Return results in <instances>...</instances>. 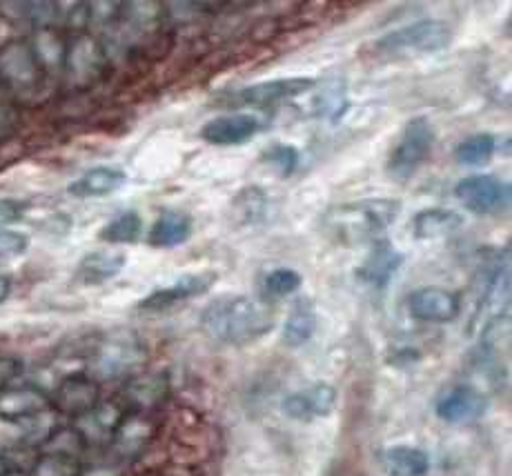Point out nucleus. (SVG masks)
I'll return each mask as SVG.
<instances>
[{
    "label": "nucleus",
    "mask_w": 512,
    "mask_h": 476,
    "mask_svg": "<svg viewBox=\"0 0 512 476\" xmlns=\"http://www.w3.org/2000/svg\"><path fill=\"white\" fill-rule=\"evenodd\" d=\"M272 327L274 312L270 305L245 294H223L205 305L201 312V330L212 341L232 347L261 341L270 334Z\"/></svg>",
    "instance_id": "1"
},
{
    "label": "nucleus",
    "mask_w": 512,
    "mask_h": 476,
    "mask_svg": "<svg viewBox=\"0 0 512 476\" xmlns=\"http://www.w3.org/2000/svg\"><path fill=\"white\" fill-rule=\"evenodd\" d=\"M399 214L401 203L395 198H366L332 207L326 214V227L343 243H374L397 221Z\"/></svg>",
    "instance_id": "2"
},
{
    "label": "nucleus",
    "mask_w": 512,
    "mask_h": 476,
    "mask_svg": "<svg viewBox=\"0 0 512 476\" xmlns=\"http://www.w3.org/2000/svg\"><path fill=\"white\" fill-rule=\"evenodd\" d=\"M452 43V29L443 21H417L392 29L372 43L381 61H410V58L443 52Z\"/></svg>",
    "instance_id": "3"
},
{
    "label": "nucleus",
    "mask_w": 512,
    "mask_h": 476,
    "mask_svg": "<svg viewBox=\"0 0 512 476\" xmlns=\"http://www.w3.org/2000/svg\"><path fill=\"white\" fill-rule=\"evenodd\" d=\"M437 134H435V125L430 123L428 116H417L412 121L406 123L397 145L392 147L386 172L397 183H406L415 176L421 165L428 161V156L432 154V147H435Z\"/></svg>",
    "instance_id": "4"
},
{
    "label": "nucleus",
    "mask_w": 512,
    "mask_h": 476,
    "mask_svg": "<svg viewBox=\"0 0 512 476\" xmlns=\"http://www.w3.org/2000/svg\"><path fill=\"white\" fill-rule=\"evenodd\" d=\"M45 69L34 49L25 41H12L0 47V85H7L18 96L36 94L43 85Z\"/></svg>",
    "instance_id": "5"
},
{
    "label": "nucleus",
    "mask_w": 512,
    "mask_h": 476,
    "mask_svg": "<svg viewBox=\"0 0 512 476\" xmlns=\"http://www.w3.org/2000/svg\"><path fill=\"white\" fill-rule=\"evenodd\" d=\"M221 274L216 270H201V272H190L183 274L179 281L159 287L136 303V310L143 314H165L172 312L174 307H179L192 299H199L201 294H208L212 287L219 283Z\"/></svg>",
    "instance_id": "6"
},
{
    "label": "nucleus",
    "mask_w": 512,
    "mask_h": 476,
    "mask_svg": "<svg viewBox=\"0 0 512 476\" xmlns=\"http://www.w3.org/2000/svg\"><path fill=\"white\" fill-rule=\"evenodd\" d=\"M455 196L468 212L490 216L510 205V185L492 174H472L457 183Z\"/></svg>",
    "instance_id": "7"
},
{
    "label": "nucleus",
    "mask_w": 512,
    "mask_h": 476,
    "mask_svg": "<svg viewBox=\"0 0 512 476\" xmlns=\"http://www.w3.org/2000/svg\"><path fill=\"white\" fill-rule=\"evenodd\" d=\"M317 87V81L310 76H290V78H274V81L254 83L239 89L232 94L230 105L239 107H272L283 101H292L308 94L310 89Z\"/></svg>",
    "instance_id": "8"
},
{
    "label": "nucleus",
    "mask_w": 512,
    "mask_h": 476,
    "mask_svg": "<svg viewBox=\"0 0 512 476\" xmlns=\"http://www.w3.org/2000/svg\"><path fill=\"white\" fill-rule=\"evenodd\" d=\"M145 361L143 345L132 336L116 334L98 345L94 356V370L101 379H118L134 372Z\"/></svg>",
    "instance_id": "9"
},
{
    "label": "nucleus",
    "mask_w": 512,
    "mask_h": 476,
    "mask_svg": "<svg viewBox=\"0 0 512 476\" xmlns=\"http://www.w3.org/2000/svg\"><path fill=\"white\" fill-rule=\"evenodd\" d=\"M408 312L421 323L448 325L461 314V299L446 287H419L408 296Z\"/></svg>",
    "instance_id": "10"
},
{
    "label": "nucleus",
    "mask_w": 512,
    "mask_h": 476,
    "mask_svg": "<svg viewBox=\"0 0 512 476\" xmlns=\"http://www.w3.org/2000/svg\"><path fill=\"white\" fill-rule=\"evenodd\" d=\"M261 118L250 112L216 116L201 127V138L214 147H236L250 143L261 132Z\"/></svg>",
    "instance_id": "11"
},
{
    "label": "nucleus",
    "mask_w": 512,
    "mask_h": 476,
    "mask_svg": "<svg viewBox=\"0 0 512 476\" xmlns=\"http://www.w3.org/2000/svg\"><path fill=\"white\" fill-rule=\"evenodd\" d=\"M105 63V49L92 36L83 34L72 45H67L63 67L78 87H87L101 78Z\"/></svg>",
    "instance_id": "12"
},
{
    "label": "nucleus",
    "mask_w": 512,
    "mask_h": 476,
    "mask_svg": "<svg viewBox=\"0 0 512 476\" xmlns=\"http://www.w3.org/2000/svg\"><path fill=\"white\" fill-rule=\"evenodd\" d=\"M337 408V390L330 383H314L310 388L285 396L281 410L294 421H314L330 416Z\"/></svg>",
    "instance_id": "13"
},
{
    "label": "nucleus",
    "mask_w": 512,
    "mask_h": 476,
    "mask_svg": "<svg viewBox=\"0 0 512 476\" xmlns=\"http://www.w3.org/2000/svg\"><path fill=\"white\" fill-rule=\"evenodd\" d=\"M403 261H406L403 252H399L386 238H379V241H374L366 261L357 267L354 274H357V279L363 285L372 287V290H383L392 281V276L401 270Z\"/></svg>",
    "instance_id": "14"
},
{
    "label": "nucleus",
    "mask_w": 512,
    "mask_h": 476,
    "mask_svg": "<svg viewBox=\"0 0 512 476\" xmlns=\"http://www.w3.org/2000/svg\"><path fill=\"white\" fill-rule=\"evenodd\" d=\"M488 410V399L477 388L470 385H457L448 390L437 401V416L443 423L466 425L475 423Z\"/></svg>",
    "instance_id": "15"
},
{
    "label": "nucleus",
    "mask_w": 512,
    "mask_h": 476,
    "mask_svg": "<svg viewBox=\"0 0 512 476\" xmlns=\"http://www.w3.org/2000/svg\"><path fill=\"white\" fill-rule=\"evenodd\" d=\"M98 405V383L85 374H74L67 376V379L58 385L56 390V408L72 414L81 416L90 414Z\"/></svg>",
    "instance_id": "16"
},
{
    "label": "nucleus",
    "mask_w": 512,
    "mask_h": 476,
    "mask_svg": "<svg viewBox=\"0 0 512 476\" xmlns=\"http://www.w3.org/2000/svg\"><path fill=\"white\" fill-rule=\"evenodd\" d=\"M194 221L192 216L183 210H163L150 227L147 243L156 250H174L192 238Z\"/></svg>",
    "instance_id": "17"
},
{
    "label": "nucleus",
    "mask_w": 512,
    "mask_h": 476,
    "mask_svg": "<svg viewBox=\"0 0 512 476\" xmlns=\"http://www.w3.org/2000/svg\"><path fill=\"white\" fill-rule=\"evenodd\" d=\"M127 183V172L123 167L114 165H98L87 170L81 178L67 187L74 198H105L121 190Z\"/></svg>",
    "instance_id": "18"
},
{
    "label": "nucleus",
    "mask_w": 512,
    "mask_h": 476,
    "mask_svg": "<svg viewBox=\"0 0 512 476\" xmlns=\"http://www.w3.org/2000/svg\"><path fill=\"white\" fill-rule=\"evenodd\" d=\"M127 263L125 252L116 250H94L87 252L76 265V281L83 285H103L116 279Z\"/></svg>",
    "instance_id": "19"
},
{
    "label": "nucleus",
    "mask_w": 512,
    "mask_h": 476,
    "mask_svg": "<svg viewBox=\"0 0 512 476\" xmlns=\"http://www.w3.org/2000/svg\"><path fill=\"white\" fill-rule=\"evenodd\" d=\"M464 227V216L446 207H428L412 218V236L417 241H437Z\"/></svg>",
    "instance_id": "20"
},
{
    "label": "nucleus",
    "mask_w": 512,
    "mask_h": 476,
    "mask_svg": "<svg viewBox=\"0 0 512 476\" xmlns=\"http://www.w3.org/2000/svg\"><path fill=\"white\" fill-rule=\"evenodd\" d=\"M317 310H314V303L310 299H301L292 305V312L283 323V334L281 339L288 347H301L312 341L314 332H317Z\"/></svg>",
    "instance_id": "21"
},
{
    "label": "nucleus",
    "mask_w": 512,
    "mask_h": 476,
    "mask_svg": "<svg viewBox=\"0 0 512 476\" xmlns=\"http://www.w3.org/2000/svg\"><path fill=\"white\" fill-rule=\"evenodd\" d=\"M383 468L390 476H426L430 472V456L415 445H392L383 452Z\"/></svg>",
    "instance_id": "22"
},
{
    "label": "nucleus",
    "mask_w": 512,
    "mask_h": 476,
    "mask_svg": "<svg viewBox=\"0 0 512 476\" xmlns=\"http://www.w3.org/2000/svg\"><path fill=\"white\" fill-rule=\"evenodd\" d=\"M265 212H268V194L259 185H245L230 203L232 223L241 227L259 225L265 218Z\"/></svg>",
    "instance_id": "23"
},
{
    "label": "nucleus",
    "mask_w": 512,
    "mask_h": 476,
    "mask_svg": "<svg viewBox=\"0 0 512 476\" xmlns=\"http://www.w3.org/2000/svg\"><path fill=\"white\" fill-rule=\"evenodd\" d=\"M47 408V396L36 388H16L0 394V416H5V419H27V416L38 414Z\"/></svg>",
    "instance_id": "24"
},
{
    "label": "nucleus",
    "mask_w": 512,
    "mask_h": 476,
    "mask_svg": "<svg viewBox=\"0 0 512 476\" xmlns=\"http://www.w3.org/2000/svg\"><path fill=\"white\" fill-rule=\"evenodd\" d=\"M152 436V423L141 414L123 416V421L118 423L114 432V448L123 456H136L145 450V445L150 443Z\"/></svg>",
    "instance_id": "25"
},
{
    "label": "nucleus",
    "mask_w": 512,
    "mask_h": 476,
    "mask_svg": "<svg viewBox=\"0 0 512 476\" xmlns=\"http://www.w3.org/2000/svg\"><path fill=\"white\" fill-rule=\"evenodd\" d=\"M143 234V218L139 212L127 210L114 216L110 223L98 232V241L110 245H134Z\"/></svg>",
    "instance_id": "26"
},
{
    "label": "nucleus",
    "mask_w": 512,
    "mask_h": 476,
    "mask_svg": "<svg viewBox=\"0 0 512 476\" xmlns=\"http://www.w3.org/2000/svg\"><path fill=\"white\" fill-rule=\"evenodd\" d=\"M167 394V379L163 374H145L127 385V401L136 410H152Z\"/></svg>",
    "instance_id": "27"
},
{
    "label": "nucleus",
    "mask_w": 512,
    "mask_h": 476,
    "mask_svg": "<svg viewBox=\"0 0 512 476\" xmlns=\"http://www.w3.org/2000/svg\"><path fill=\"white\" fill-rule=\"evenodd\" d=\"M497 150L495 136L488 132H481L475 136H468L455 147V161L464 167H484L492 161Z\"/></svg>",
    "instance_id": "28"
},
{
    "label": "nucleus",
    "mask_w": 512,
    "mask_h": 476,
    "mask_svg": "<svg viewBox=\"0 0 512 476\" xmlns=\"http://www.w3.org/2000/svg\"><path fill=\"white\" fill-rule=\"evenodd\" d=\"M29 45H32L38 63H41V67L45 69V74L49 72V69L63 67L67 45H65L63 38L58 36V32H54L52 25L38 29L34 41Z\"/></svg>",
    "instance_id": "29"
},
{
    "label": "nucleus",
    "mask_w": 512,
    "mask_h": 476,
    "mask_svg": "<svg viewBox=\"0 0 512 476\" xmlns=\"http://www.w3.org/2000/svg\"><path fill=\"white\" fill-rule=\"evenodd\" d=\"M303 287V276L297 270H290V267H277V270L268 272L261 279V292L265 305L270 301H281L288 299V296L297 294Z\"/></svg>",
    "instance_id": "30"
},
{
    "label": "nucleus",
    "mask_w": 512,
    "mask_h": 476,
    "mask_svg": "<svg viewBox=\"0 0 512 476\" xmlns=\"http://www.w3.org/2000/svg\"><path fill=\"white\" fill-rule=\"evenodd\" d=\"M299 161H301L299 150L288 143H274L261 152V163L272 167V170L281 178H288L297 172Z\"/></svg>",
    "instance_id": "31"
},
{
    "label": "nucleus",
    "mask_w": 512,
    "mask_h": 476,
    "mask_svg": "<svg viewBox=\"0 0 512 476\" xmlns=\"http://www.w3.org/2000/svg\"><path fill=\"white\" fill-rule=\"evenodd\" d=\"M29 476H83V465L74 456L45 452L34 463Z\"/></svg>",
    "instance_id": "32"
},
{
    "label": "nucleus",
    "mask_w": 512,
    "mask_h": 476,
    "mask_svg": "<svg viewBox=\"0 0 512 476\" xmlns=\"http://www.w3.org/2000/svg\"><path fill=\"white\" fill-rule=\"evenodd\" d=\"M43 445H45V452L65 454V456H74V459H78V454L85 450L87 443L78 430L58 428Z\"/></svg>",
    "instance_id": "33"
},
{
    "label": "nucleus",
    "mask_w": 512,
    "mask_h": 476,
    "mask_svg": "<svg viewBox=\"0 0 512 476\" xmlns=\"http://www.w3.org/2000/svg\"><path fill=\"white\" fill-rule=\"evenodd\" d=\"M29 250V238L16 230H0V259H16Z\"/></svg>",
    "instance_id": "34"
},
{
    "label": "nucleus",
    "mask_w": 512,
    "mask_h": 476,
    "mask_svg": "<svg viewBox=\"0 0 512 476\" xmlns=\"http://www.w3.org/2000/svg\"><path fill=\"white\" fill-rule=\"evenodd\" d=\"M23 214H25V203L12 201V198H0V225L21 221Z\"/></svg>",
    "instance_id": "35"
},
{
    "label": "nucleus",
    "mask_w": 512,
    "mask_h": 476,
    "mask_svg": "<svg viewBox=\"0 0 512 476\" xmlns=\"http://www.w3.org/2000/svg\"><path fill=\"white\" fill-rule=\"evenodd\" d=\"M21 370H23L21 361L12 359V356H0V392L7 390V385L21 374Z\"/></svg>",
    "instance_id": "36"
},
{
    "label": "nucleus",
    "mask_w": 512,
    "mask_h": 476,
    "mask_svg": "<svg viewBox=\"0 0 512 476\" xmlns=\"http://www.w3.org/2000/svg\"><path fill=\"white\" fill-rule=\"evenodd\" d=\"M12 294V279L9 276H0V303H5Z\"/></svg>",
    "instance_id": "37"
},
{
    "label": "nucleus",
    "mask_w": 512,
    "mask_h": 476,
    "mask_svg": "<svg viewBox=\"0 0 512 476\" xmlns=\"http://www.w3.org/2000/svg\"><path fill=\"white\" fill-rule=\"evenodd\" d=\"M85 476V474H83ZM87 476H116L114 472H110V470H96V472H92V474H87Z\"/></svg>",
    "instance_id": "38"
},
{
    "label": "nucleus",
    "mask_w": 512,
    "mask_h": 476,
    "mask_svg": "<svg viewBox=\"0 0 512 476\" xmlns=\"http://www.w3.org/2000/svg\"><path fill=\"white\" fill-rule=\"evenodd\" d=\"M7 470H9V468H7V461L3 459V456H0V476H5Z\"/></svg>",
    "instance_id": "39"
}]
</instances>
